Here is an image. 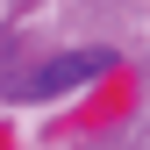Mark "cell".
Masks as SVG:
<instances>
[{
  "mask_svg": "<svg viewBox=\"0 0 150 150\" xmlns=\"http://www.w3.org/2000/svg\"><path fill=\"white\" fill-rule=\"evenodd\" d=\"M107 64H115V50H86V57H57V64H43V71H36V86H29V93H64V86H86V79H100Z\"/></svg>",
  "mask_w": 150,
  "mask_h": 150,
  "instance_id": "obj_1",
  "label": "cell"
}]
</instances>
